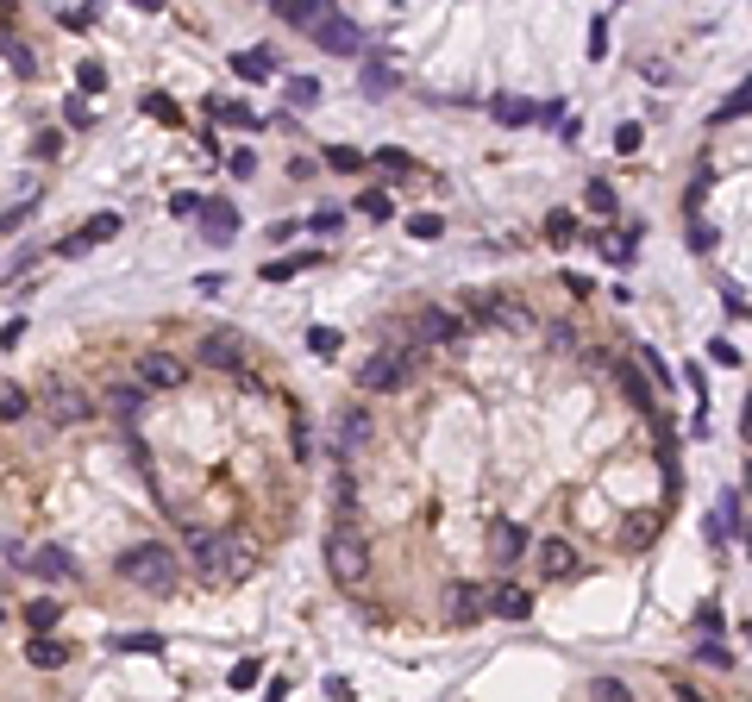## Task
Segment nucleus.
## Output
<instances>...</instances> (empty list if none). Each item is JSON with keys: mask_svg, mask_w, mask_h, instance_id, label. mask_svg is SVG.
<instances>
[{"mask_svg": "<svg viewBox=\"0 0 752 702\" xmlns=\"http://www.w3.org/2000/svg\"><path fill=\"white\" fill-rule=\"evenodd\" d=\"M596 251L608 257V264H627V257H633V232H602Z\"/></svg>", "mask_w": 752, "mask_h": 702, "instance_id": "32", "label": "nucleus"}, {"mask_svg": "<svg viewBox=\"0 0 752 702\" xmlns=\"http://www.w3.org/2000/svg\"><path fill=\"white\" fill-rule=\"evenodd\" d=\"M571 565H577L571 540H546V546H539V571H546V577H571Z\"/></svg>", "mask_w": 752, "mask_h": 702, "instance_id": "25", "label": "nucleus"}, {"mask_svg": "<svg viewBox=\"0 0 752 702\" xmlns=\"http://www.w3.org/2000/svg\"><path fill=\"white\" fill-rule=\"evenodd\" d=\"M489 608H496L502 621H527L533 615V596L521 590V583H496V590H489Z\"/></svg>", "mask_w": 752, "mask_h": 702, "instance_id": "18", "label": "nucleus"}, {"mask_svg": "<svg viewBox=\"0 0 752 702\" xmlns=\"http://www.w3.org/2000/svg\"><path fill=\"white\" fill-rule=\"evenodd\" d=\"M308 226H314V232H339V207H320V214H314Z\"/></svg>", "mask_w": 752, "mask_h": 702, "instance_id": "57", "label": "nucleus"}, {"mask_svg": "<svg viewBox=\"0 0 752 702\" xmlns=\"http://www.w3.org/2000/svg\"><path fill=\"white\" fill-rule=\"evenodd\" d=\"M326 163H333L339 176H358V170H364V151H351V145H326Z\"/></svg>", "mask_w": 752, "mask_h": 702, "instance_id": "36", "label": "nucleus"}, {"mask_svg": "<svg viewBox=\"0 0 752 702\" xmlns=\"http://www.w3.org/2000/svg\"><path fill=\"white\" fill-rule=\"evenodd\" d=\"M57 26H69V32H88V26H94V7H57Z\"/></svg>", "mask_w": 752, "mask_h": 702, "instance_id": "44", "label": "nucleus"}, {"mask_svg": "<svg viewBox=\"0 0 752 702\" xmlns=\"http://www.w3.org/2000/svg\"><path fill=\"white\" fill-rule=\"evenodd\" d=\"M696 665H709V671H734L740 659H734V652H727L721 640H702V646H696Z\"/></svg>", "mask_w": 752, "mask_h": 702, "instance_id": "34", "label": "nucleus"}, {"mask_svg": "<svg viewBox=\"0 0 752 702\" xmlns=\"http://www.w3.org/2000/svg\"><path fill=\"white\" fill-rule=\"evenodd\" d=\"M301 264H320V251H301V257H282V264H264L257 276H264V283H289V276H295Z\"/></svg>", "mask_w": 752, "mask_h": 702, "instance_id": "31", "label": "nucleus"}, {"mask_svg": "<svg viewBox=\"0 0 752 702\" xmlns=\"http://www.w3.org/2000/svg\"><path fill=\"white\" fill-rule=\"evenodd\" d=\"M145 107H151V120H163V126H176V120H182L170 95H145Z\"/></svg>", "mask_w": 752, "mask_h": 702, "instance_id": "47", "label": "nucleus"}, {"mask_svg": "<svg viewBox=\"0 0 752 702\" xmlns=\"http://www.w3.org/2000/svg\"><path fill=\"white\" fill-rule=\"evenodd\" d=\"M458 339V320L445 314V308H420V320H414V345L427 351V345H452Z\"/></svg>", "mask_w": 752, "mask_h": 702, "instance_id": "13", "label": "nucleus"}, {"mask_svg": "<svg viewBox=\"0 0 752 702\" xmlns=\"http://www.w3.org/2000/svg\"><path fill=\"white\" fill-rule=\"evenodd\" d=\"M590 696H596V702H633V690L621 684V677H596V684H590Z\"/></svg>", "mask_w": 752, "mask_h": 702, "instance_id": "40", "label": "nucleus"}, {"mask_svg": "<svg viewBox=\"0 0 752 702\" xmlns=\"http://www.w3.org/2000/svg\"><path fill=\"white\" fill-rule=\"evenodd\" d=\"M583 201H590V214H602V220H615L621 214V195H615V182H590V189H583Z\"/></svg>", "mask_w": 752, "mask_h": 702, "instance_id": "28", "label": "nucleus"}, {"mask_svg": "<svg viewBox=\"0 0 752 702\" xmlns=\"http://www.w3.org/2000/svg\"><path fill=\"white\" fill-rule=\"evenodd\" d=\"M740 113H746V82L734 88V95H727V107L715 113V126H727V120H740Z\"/></svg>", "mask_w": 752, "mask_h": 702, "instance_id": "52", "label": "nucleus"}, {"mask_svg": "<svg viewBox=\"0 0 752 702\" xmlns=\"http://www.w3.org/2000/svg\"><path fill=\"white\" fill-rule=\"evenodd\" d=\"M339 345H345V333H339V326H308V351H314V358H333Z\"/></svg>", "mask_w": 752, "mask_h": 702, "instance_id": "33", "label": "nucleus"}, {"mask_svg": "<svg viewBox=\"0 0 752 702\" xmlns=\"http://www.w3.org/2000/svg\"><path fill=\"white\" fill-rule=\"evenodd\" d=\"M326 571H333V583H345V590H358L364 571H370V540L351 521H339L333 533H326Z\"/></svg>", "mask_w": 752, "mask_h": 702, "instance_id": "3", "label": "nucleus"}, {"mask_svg": "<svg viewBox=\"0 0 752 702\" xmlns=\"http://www.w3.org/2000/svg\"><path fill=\"white\" fill-rule=\"evenodd\" d=\"M590 57H608V13L590 26Z\"/></svg>", "mask_w": 752, "mask_h": 702, "instance_id": "55", "label": "nucleus"}, {"mask_svg": "<svg viewBox=\"0 0 752 702\" xmlns=\"http://www.w3.org/2000/svg\"><path fill=\"white\" fill-rule=\"evenodd\" d=\"M740 502H746L740 483H727V489H721V514H715V527H709L715 540H740Z\"/></svg>", "mask_w": 752, "mask_h": 702, "instance_id": "22", "label": "nucleus"}, {"mask_svg": "<svg viewBox=\"0 0 752 702\" xmlns=\"http://www.w3.org/2000/svg\"><path fill=\"white\" fill-rule=\"evenodd\" d=\"M358 207H364L370 220H389V214H395V207H389V195H383V189H364V195H358Z\"/></svg>", "mask_w": 752, "mask_h": 702, "instance_id": "45", "label": "nucleus"}, {"mask_svg": "<svg viewBox=\"0 0 752 702\" xmlns=\"http://www.w3.org/2000/svg\"><path fill=\"white\" fill-rule=\"evenodd\" d=\"M483 608H489V583H445V615H452L458 627L477 621Z\"/></svg>", "mask_w": 752, "mask_h": 702, "instance_id": "10", "label": "nucleus"}, {"mask_svg": "<svg viewBox=\"0 0 752 702\" xmlns=\"http://www.w3.org/2000/svg\"><path fill=\"white\" fill-rule=\"evenodd\" d=\"M320 101V82L314 76H289V107H314Z\"/></svg>", "mask_w": 752, "mask_h": 702, "instance_id": "39", "label": "nucleus"}, {"mask_svg": "<svg viewBox=\"0 0 752 702\" xmlns=\"http://www.w3.org/2000/svg\"><path fill=\"white\" fill-rule=\"evenodd\" d=\"M326 13H333L326 0H276V19H282V26H301V32H314Z\"/></svg>", "mask_w": 752, "mask_h": 702, "instance_id": "19", "label": "nucleus"}, {"mask_svg": "<svg viewBox=\"0 0 752 702\" xmlns=\"http://www.w3.org/2000/svg\"><path fill=\"white\" fill-rule=\"evenodd\" d=\"M113 232H120V214H94V220H88L82 232H69V239L57 245V257H82L88 245H107Z\"/></svg>", "mask_w": 752, "mask_h": 702, "instance_id": "12", "label": "nucleus"}, {"mask_svg": "<svg viewBox=\"0 0 752 702\" xmlns=\"http://www.w3.org/2000/svg\"><path fill=\"white\" fill-rule=\"evenodd\" d=\"M182 552L195 558V571L207 583H239L251 571V546L239 533H214V527H182Z\"/></svg>", "mask_w": 752, "mask_h": 702, "instance_id": "1", "label": "nucleus"}, {"mask_svg": "<svg viewBox=\"0 0 752 702\" xmlns=\"http://www.w3.org/2000/svg\"><path fill=\"white\" fill-rule=\"evenodd\" d=\"M26 414H32V395H26V383L0 377V420H26Z\"/></svg>", "mask_w": 752, "mask_h": 702, "instance_id": "26", "label": "nucleus"}, {"mask_svg": "<svg viewBox=\"0 0 752 702\" xmlns=\"http://www.w3.org/2000/svg\"><path fill=\"white\" fill-rule=\"evenodd\" d=\"M420 370V351H376V358L358 370V389L364 395H389V389H408Z\"/></svg>", "mask_w": 752, "mask_h": 702, "instance_id": "4", "label": "nucleus"}, {"mask_svg": "<svg viewBox=\"0 0 752 702\" xmlns=\"http://www.w3.org/2000/svg\"><path fill=\"white\" fill-rule=\"evenodd\" d=\"M690 245H696V251H715V226L696 220V226H690Z\"/></svg>", "mask_w": 752, "mask_h": 702, "instance_id": "56", "label": "nucleus"}, {"mask_svg": "<svg viewBox=\"0 0 752 702\" xmlns=\"http://www.w3.org/2000/svg\"><path fill=\"white\" fill-rule=\"evenodd\" d=\"M19 339H26V320H7V326H0V345H7V351H13Z\"/></svg>", "mask_w": 752, "mask_h": 702, "instance_id": "58", "label": "nucleus"}, {"mask_svg": "<svg viewBox=\"0 0 752 702\" xmlns=\"http://www.w3.org/2000/svg\"><path fill=\"white\" fill-rule=\"evenodd\" d=\"M721 308H727V320H740L746 314V289L740 283H721Z\"/></svg>", "mask_w": 752, "mask_h": 702, "instance_id": "48", "label": "nucleus"}, {"mask_svg": "<svg viewBox=\"0 0 752 702\" xmlns=\"http://www.w3.org/2000/svg\"><path fill=\"white\" fill-rule=\"evenodd\" d=\"M232 69H239L245 82H270V76H276V63H270V51H239V57H232Z\"/></svg>", "mask_w": 752, "mask_h": 702, "instance_id": "29", "label": "nucleus"}, {"mask_svg": "<svg viewBox=\"0 0 752 702\" xmlns=\"http://www.w3.org/2000/svg\"><path fill=\"white\" fill-rule=\"evenodd\" d=\"M577 239V214H571V207H552V214H546V245H571Z\"/></svg>", "mask_w": 752, "mask_h": 702, "instance_id": "30", "label": "nucleus"}, {"mask_svg": "<svg viewBox=\"0 0 752 702\" xmlns=\"http://www.w3.org/2000/svg\"><path fill=\"white\" fill-rule=\"evenodd\" d=\"M677 702H702V696H696V690H690V684H677Z\"/></svg>", "mask_w": 752, "mask_h": 702, "instance_id": "61", "label": "nucleus"}, {"mask_svg": "<svg viewBox=\"0 0 752 702\" xmlns=\"http://www.w3.org/2000/svg\"><path fill=\"white\" fill-rule=\"evenodd\" d=\"M120 577L145 596H170L182 577V558L170 546H132V552H120Z\"/></svg>", "mask_w": 752, "mask_h": 702, "instance_id": "2", "label": "nucleus"}, {"mask_svg": "<svg viewBox=\"0 0 752 702\" xmlns=\"http://www.w3.org/2000/svg\"><path fill=\"white\" fill-rule=\"evenodd\" d=\"M615 377H621V395H627L633 408H640V414H658V408H652V383L640 377V364H633V358H621V364H615Z\"/></svg>", "mask_w": 752, "mask_h": 702, "instance_id": "21", "label": "nucleus"}, {"mask_svg": "<svg viewBox=\"0 0 752 702\" xmlns=\"http://www.w3.org/2000/svg\"><path fill=\"white\" fill-rule=\"evenodd\" d=\"M358 82H364V95H370V101H383V95H395V88H402V69H395L389 57H370Z\"/></svg>", "mask_w": 752, "mask_h": 702, "instance_id": "17", "label": "nucleus"}, {"mask_svg": "<svg viewBox=\"0 0 752 702\" xmlns=\"http://www.w3.org/2000/svg\"><path fill=\"white\" fill-rule=\"evenodd\" d=\"M76 82H82V95H101V88H107V69H101V63H82Z\"/></svg>", "mask_w": 752, "mask_h": 702, "instance_id": "51", "label": "nucleus"}, {"mask_svg": "<svg viewBox=\"0 0 752 702\" xmlns=\"http://www.w3.org/2000/svg\"><path fill=\"white\" fill-rule=\"evenodd\" d=\"M709 358H715V364H727V370H740V364H746V351H740L734 339H709Z\"/></svg>", "mask_w": 752, "mask_h": 702, "instance_id": "41", "label": "nucleus"}, {"mask_svg": "<svg viewBox=\"0 0 752 702\" xmlns=\"http://www.w3.org/2000/svg\"><path fill=\"white\" fill-rule=\"evenodd\" d=\"M195 358H201L207 370H245V358H251V339H245V333H232V326H214V333H201Z\"/></svg>", "mask_w": 752, "mask_h": 702, "instance_id": "6", "label": "nucleus"}, {"mask_svg": "<svg viewBox=\"0 0 752 702\" xmlns=\"http://www.w3.org/2000/svg\"><path fill=\"white\" fill-rule=\"evenodd\" d=\"M0 621H7V602H0Z\"/></svg>", "mask_w": 752, "mask_h": 702, "instance_id": "62", "label": "nucleus"}, {"mask_svg": "<svg viewBox=\"0 0 752 702\" xmlns=\"http://www.w3.org/2000/svg\"><path fill=\"white\" fill-rule=\"evenodd\" d=\"M257 677H264V665H257V659H239V665H232V690H251Z\"/></svg>", "mask_w": 752, "mask_h": 702, "instance_id": "49", "label": "nucleus"}, {"mask_svg": "<svg viewBox=\"0 0 752 702\" xmlns=\"http://www.w3.org/2000/svg\"><path fill=\"white\" fill-rule=\"evenodd\" d=\"M32 408H44L57 427H82V420L94 414V395L82 383H69V377H44V395H38Z\"/></svg>", "mask_w": 752, "mask_h": 702, "instance_id": "5", "label": "nucleus"}, {"mask_svg": "<svg viewBox=\"0 0 752 702\" xmlns=\"http://www.w3.org/2000/svg\"><path fill=\"white\" fill-rule=\"evenodd\" d=\"M63 621V608L51 602V596H38V602H26V627H32V640H44L51 627Z\"/></svg>", "mask_w": 752, "mask_h": 702, "instance_id": "27", "label": "nucleus"}, {"mask_svg": "<svg viewBox=\"0 0 752 702\" xmlns=\"http://www.w3.org/2000/svg\"><path fill=\"white\" fill-rule=\"evenodd\" d=\"M652 540H658V508H633L627 527H621V546H627V552H646Z\"/></svg>", "mask_w": 752, "mask_h": 702, "instance_id": "20", "label": "nucleus"}, {"mask_svg": "<svg viewBox=\"0 0 752 702\" xmlns=\"http://www.w3.org/2000/svg\"><path fill=\"white\" fill-rule=\"evenodd\" d=\"M364 446H370V414H364V408H339V420H333V446H326V458H333L339 471H345V464L358 458Z\"/></svg>", "mask_w": 752, "mask_h": 702, "instance_id": "7", "label": "nucleus"}, {"mask_svg": "<svg viewBox=\"0 0 752 702\" xmlns=\"http://www.w3.org/2000/svg\"><path fill=\"white\" fill-rule=\"evenodd\" d=\"M376 163H383L389 176H414V157H408L402 145H383V151H376Z\"/></svg>", "mask_w": 752, "mask_h": 702, "instance_id": "38", "label": "nucleus"}, {"mask_svg": "<svg viewBox=\"0 0 752 702\" xmlns=\"http://www.w3.org/2000/svg\"><path fill=\"white\" fill-rule=\"evenodd\" d=\"M195 220H201V232H207L214 245H232V239H239V214H232L226 201H201Z\"/></svg>", "mask_w": 752, "mask_h": 702, "instance_id": "14", "label": "nucleus"}, {"mask_svg": "<svg viewBox=\"0 0 752 702\" xmlns=\"http://www.w3.org/2000/svg\"><path fill=\"white\" fill-rule=\"evenodd\" d=\"M69 659H76V652H69L63 640H51V634L26 640V665H38V671H57V665H69Z\"/></svg>", "mask_w": 752, "mask_h": 702, "instance_id": "23", "label": "nucleus"}, {"mask_svg": "<svg viewBox=\"0 0 752 702\" xmlns=\"http://www.w3.org/2000/svg\"><path fill=\"white\" fill-rule=\"evenodd\" d=\"M489 552H496L502 565H514V558L527 552V527L521 521H489Z\"/></svg>", "mask_w": 752, "mask_h": 702, "instance_id": "16", "label": "nucleus"}, {"mask_svg": "<svg viewBox=\"0 0 752 702\" xmlns=\"http://www.w3.org/2000/svg\"><path fill=\"white\" fill-rule=\"evenodd\" d=\"M113 652H163V634H113Z\"/></svg>", "mask_w": 752, "mask_h": 702, "instance_id": "37", "label": "nucleus"}, {"mask_svg": "<svg viewBox=\"0 0 752 702\" xmlns=\"http://www.w3.org/2000/svg\"><path fill=\"white\" fill-rule=\"evenodd\" d=\"M101 402H107V414L120 420V427H138V414H145V389H138V383H113Z\"/></svg>", "mask_w": 752, "mask_h": 702, "instance_id": "15", "label": "nucleus"}, {"mask_svg": "<svg viewBox=\"0 0 752 702\" xmlns=\"http://www.w3.org/2000/svg\"><path fill=\"white\" fill-rule=\"evenodd\" d=\"M170 214H176V220H195V214H201V195H188V189L170 195Z\"/></svg>", "mask_w": 752, "mask_h": 702, "instance_id": "54", "label": "nucleus"}, {"mask_svg": "<svg viewBox=\"0 0 752 702\" xmlns=\"http://www.w3.org/2000/svg\"><path fill=\"white\" fill-rule=\"evenodd\" d=\"M640 138H646L640 126H633V120H621V126H615V151H621V157H633V151H640Z\"/></svg>", "mask_w": 752, "mask_h": 702, "instance_id": "46", "label": "nucleus"}, {"mask_svg": "<svg viewBox=\"0 0 752 702\" xmlns=\"http://www.w3.org/2000/svg\"><path fill=\"white\" fill-rule=\"evenodd\" d=\"M408 232H414V239H439L445 220H439V214H414V220H408Z\"/></svg>", "mask_w": 752, "mask_h": 702, "instance_id": "50", "label": "nucleus"}, {"mask_svg": "<svg viewBox=\"0 0 752 702\" xmlns=\"http://www.w3.org/2000/svg\"><path fill=\"white\" fill-rule=\"evenodd\" d=\"M289 439H295V458H314V420L308 414H295V433Z\"/></svg>", "mask_w": 752, "mask_h": 702, "instance_id": "42", "label": "nucleus"}, {"mask_svg": "<svg viewBox=\"0 0 752 702\" xmlns=\"http://www.w3.org/2000/svg\"><path fill=\"white\" fill-rule=\"evenodd\" d=\"M207 107H214V120H226V126H264L245 101H207Z\"/></svg>", "mask_w": 752, "mask_h": 702, "instance_id": "35", "label": "nucleus"}, {"mask_svg": "<svg viewBox=\"0 0 752 702\" xmlns=\"http://www.w3.org/2000/svg\"><path fill=\"white\" fill-rule=\"evenodd\" d=\"M57 145H63L57 132H38V138H32V151H38V157H57Z\"/></svg>", "mask_w": 752, "mask_h": 702, "instance_id": "59", "label": "nucleus"}, {"mask_svg": "<svg viewBox=\"0 0 752 702\" xmlns=\"http://www.w3.org/2000/svg\"><path fill=\"white\" fill-rule=\"evenodd\" d=\"M7 63L19 69V76H38V57H32V44H13V38H7Z\"/></svg>", "mask_w": 752, "mask_h": 702, "instance_id": "43", "label": "nucleus"}, {"mask_svg": "<svg viewBox=\"0 0 752 702\" xmlns=\"http://www.w3.org/2000/svg\"><path fill=\"white\" fill-rule=\"evenodd\" d=\"M489 113H496V126H533V120H539V107L521 101V95H496V101H489Z\"/></svg>", "mask_w": 752, "mask_h": 702, "instance_id": "24", "label": "nucleus"}, {"mask_svg": "<svg viewBox=\"0 0 752 702\" xmlns=\"http://www.w3.org/2000/svg\"><path fill=\"white\" fill-rule=\"evenodd\" d=\"M182 377H188V364L170 358V351H145L138 358V389H182Z\"/></svg>", "mask_w": 752, "mask_h": 702, "instance_id": "9", "label": "nucleus"}, {"mask_svg": "<svg viewBox=\"0 0 752 702\" xmlns=\"http://www.w3.org/2000/svg\"><path fill=\"white\" fill-rule=\"evenodd\" d=\"M32 577H44V583H76V558H69L63 546H38L32 558H19Z\"/></svg>", "mask_w": 752, "mask_h": 702, "instance_id": "11", "label": "nucleus"}, {"mask_svg": "<svg viewBox=\"0 0 752 702\" xmlns=\"http://www.w3.org/2000/svg\"><path fill=\"white\" fill-rule=\"evenodd\" d=\"M63 120H69V126H94V107L69 95V101H63Z\"/></svg>", "mask_w": 752, "mask_h": 702, "instance_id": "53", "label": "nucleus"}, {"mask_svg": "<svg viewBox=\"0 0 752 702\" xmlns=\"http://www.w3.org/2000/svg\"><path fill=\"white\" fill-rule=\"evenodd\" d=\"M314 38H320L326 57H358V51H364V26H358L351 13H326L320 26H314Z\"/></svg>", "mask_w": 752, "mask_h": 702, "instance_id": "8", "label": "nucleus"}, {"mask_svg": "<svg viewBox=\"0 0 752 702\" xmlns=\"http://www.w3.org/2000/svg\"><path fill=\"white\" fill-rule=\"evenodd\" d=\"M289 696V677H270V690H264V702H282Z\"/></svg>", "mask_w": 752, "mask_h": 702, "instance_id": "60", "label": "nucleus"}]
</instances>
